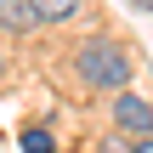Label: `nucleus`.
I'll return each instance as SVG.
<instances>
[{"label": "nucleus", "mask_w": 153, "mask_h": 153, "mask_svg": "<svg viewBox=\"0 0 153 153\" xmlns=\"http://www.w3.org/2000/svg\"><path fill=\"white\" fill-rule=\"evenodd\" d=\"M74 74L91 85V91H125V79H131V57L119 51V40H108V34H85L79 45H74Z\"/></svg>", "instance_id": "f257e3e1"}, {"label": "nucleus", "mask_w": 153, "mask_h": 153, "mask_svg": "<svg viewBox=\"0 0 153 153\" xmlns=\"http://www.w3.org/2000/svg\"><path fill=\"white\" fill-rule=\"evenodd\" d=\"M114 125L131 131V136H153V102H142L136 91H119L114 97Z\"/></svg>", "instance_id": "f03ea898"}, {"label": "nucleus", "mask_w": 153, "mask_h": 153, "mask_svg": "<svg viewBox=\"0 0 153 153\" xmlns=\"http://www.w3.org/2000/svg\"><path fill=\"white\" fill-rule=\"evenodd\" d=\"M0 23L11 34H28V28H40V11H34V0H0Z\"/></svg>", "instance_id": "7ed1b4c3"}, {"label": "nucleus", "mask_w": 153, "mask_h": 153, "mask_svg": "<svg viewBox=\"0 0 153 153\" xmlns=\"http://www.w3.org/2000/svg\"><path fill=\"white\" fill-rule=\"evenodd\" d=\"M85 0H34V11H40V23H68L74 11H79Z\"/></svg>", "instance_id": "20e7f679"}, {"label": "nucleus", "mask_w": 153, "mask_h": 153, "mask_svg": "<svg viewBox=\"0 0 153 153\" xmlns=\"http://www.w3.org/2000/svg\"><path fill=\"white\" fill-rule=\"evenodd\" d=\"M57 148V142H51V131H40V125H34V131H23V153H51Z\"/></svg>", "instance_id": "39448f33"}, {"label": "nucleus", "mask_w": 153, "mask_h": 153, "mask_svg": "<svg viewBox=\"0 0 153 153\" xmlns=\"http://www.w3.org/2000/svg\"><path fill=\"white\" fill-rule=\"evenodd\" d=\"M102 153H136V148H119V142H114V136H108V142H102Z\"/></svg>", "instance_id": "423d86ee"}, {"label": "nucleus", "mask_w": 153, "mask_h": 153, "mask_svg": "<svg viewBox=\"0 0 153 153\" xmlns=\"http://www.w3.org/2000/svg\"><path fill=\"white\" fill-rule=\"evenodd\" d=\"M136 153H153V136H136Z\"/></svg>", "instance_id": "0eeeda50"}, {"label": "nucleus", "mask_w": 153, "mask_h": 153, "mask_svg": "<svg viewBox=\"0 0 153 153\" xmlns=\"http://www.w3.org/2000/svg\"><path fill=\"white\" fill-rule=\"evenodd\" d=\"M131 6H136V11H153V0H131Z\"/></svg>", "instance_id": "6e6552de"}, {"label": "nucleus", "mask_w": 153, "mask_h": 153, "mask_svg": "<svg viewBox=\"0 0 153 153\" xmlns=\"http://www.w3.org/2000/svg\"><path fill=\"white\" fill-rule=\"evenodd\" d=\"M0 79H6V57H0Z\"/></svg>", "instance_id": "1a4fd4ad"}]
</instances>
